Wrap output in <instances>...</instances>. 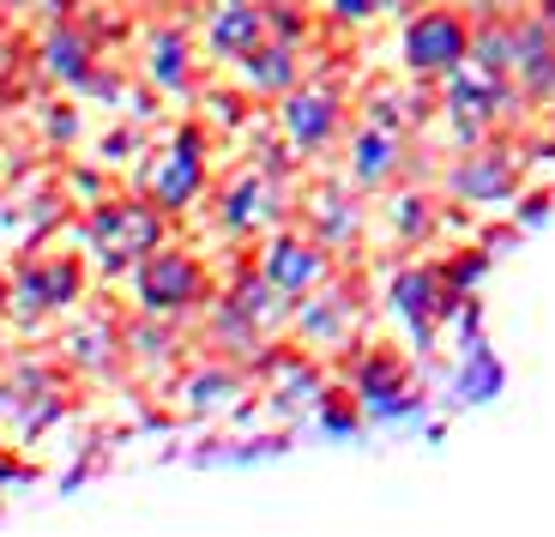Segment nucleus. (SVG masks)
Instances as JSON below:
<instances>
[{
    "label": "nucleus",
    "instance_id": "nucleus-1",
    "mask_svg": "<svg viewBox=\"0 0 555 537\" xmlns=\"http://www.w3.org/2000/svg\"><path fill=\"white\" fill-rule=\"evenodd\" d=\"M441 200L459 212H507L514 193L526 188V152H519L514 127H495L489 139H477L472 152H453L441 164Z\"/></svg>",
    "mask_w": 555,
    "mask_h": 537
},
{
    "label": "nucleus",
    "instance_id": "nucleus-2",
    "mask_svg": "<svg viewBox=\"0 0 555 537\" xmlns=\"http://www.w3.org/2000/svg\"><path fill=\"white\" fill-rule=\"evenodd\" d=\"M206 188H211V127H206V115H199V122H176V133H169L164 145H152L133 169V193L157 200L169 218L194 212L199 200H206Z\"/></svg>",
    "mask_w": 555,
    "mask_h": 537
},
{
    "label": "nucleus",
    "instance_id": "nucleus-3",
    "mask_svg": "<svg viewBox=\"0 0 555 537\" xmlns=\"http://www.w3.org/2000/svg\"><path fill=\"white\" fill-rule=\"evenodd\" d=\"M7 278H13V315L7 320H18V332H42L49 320H67L73 308H85V296H91L85 248H55V254L25 248Z\"/></svg>",
    "mask_w": 555,
    "mask_h": 537
},
{
    "label": "nucleus",
    "instance_id": "nucleus-4",
    "mask_svg": "<svg viewBox=\"0 0 555 537\" xmlns=\"http://www.w3.org/2000/svg\"><path fill=\"white\" fill-rule=\"evenodd\" d=\"M380 296H387L380 308H387V315L399 320V332L411 338V357H429L441 327L459 315V303H465V296L441 278V260H392Z\"/></svg>",
    "mask_w": 555,
    "mask_h": 537
},
{
    "label": "nucleus",
    "instance_id": "nucleus-5",
    "mask_svg": "<svg viewBox=\"0 0 555 537\" xmlns=\"http://www.w3.org/2000/svg\"><path fill=\"white\" fill-rule=\"evenodd\" d=\"M362 315H369V284H362V272L350 278V266H338L326 284L296 303L291 338L314 357H350L362 338Z\"/></svg>",
    "mask_w": 555,
    "mask_h": 537
},
{
    "label": "nucleus",
    "instance_id": "nucleus-6",
    "mask_svg": "<svg viewBox=\"0 0 555 537\" xmlns=\"http://www.w3.org/2000/svg\"><path fill=\"white\" fill-rule=\"evenodd\" d=\"M127 278H133L139 315H164V320H194V315H206V303L218 296L206 260H199L194 248H181V242H164L157 254H145Z\"/></svg>",
    "mask_w": 555,
    "mask_h": 537
},
{
    "label": "nucleus",
    "instance_id": "nucleus-7",
    "mask_svg": "<svg viewBox=\"0 0 555 537\" xmlns=\"http://www.w3.org/2000/svg\"><path fill=\"white\" fill-rule=\"evenodd\" d=\"M272 127L302 152V164H326L350 133V97L338 91L333 79H314V73H308L302 85H291V91L272 103Z\"/></svg>",
    "mask_w": 555,
    "mask_h": 537
},
{
    "label": "nucleus",
    "instance_id": "nucleus-8",
    "mask_svg": "<svg viewBox=\"0 0 555 537\" xmlns=\"http://www.w3.org/2000/svg\"><path fill=\"white\" fill-rule=\"evenodd\" d=\"M472 55V7L423 0L411 18H399V61L416 85H435Z\"/></svg>",
    "mask_w": 555,
    "mask_h": 537
},
{
    "label": "nucleus",
    "instance_id": "nucleus-9",
    "mask_svg": "<svg viewBox=\"0 0 555 537\" xmlns=\"http://www.w3.org/2000/svg\"><path fill=\"white\" fill-rule=\"evenodd\" d=\"M211 223H218L230 242H260L266 230L278 223H296V200H291V181H272L260 169H242L230 176L218 193H211Z\"/></svg>",
    "mask_w": 555,
    "mask_h": 537
},
{
    "label": "nucleus",
    "instance_id": "nucleus-10",
    "mask_svg": "<svg viewBox=\"0 0 555 537\" xmlns=\"http://www.w3.org/2000/svg\"><path fill=\"white\" fill-rule=\"evenodd\" d=\"M254 260H260V272L272 278L291 303H302L308 290H320L338 266H345L314 230H308V223H278V230H266L260 248H254Z\"/></svg>",
    "mask_w": 555,
    "mask_h": 537
},
{
    "label": "nucleus",
    "instance_id": "nucleus-11",
    "mask_svg": "<svg viewBox=\"0 0 555 537\" xmlns=\"http://www.w3.org/2000/svg\"><path fill=\"white\" fill-rule=\"evenodd\" d=\"M296 223H308V230L350 266L362 248V235H369V193H357L345 176H326V181L296 193Z\"/></svg>",
    "mask_w": 555,
    "mask_h": 537
},
{
    "label": "nucleus",
    "instance_id": "nucleus-12",
    "mask_svg": "<svg viewBox=\"0 0 555 537\" xmlns=\"http://www.w3.org/2000/svg\"><path fill=\"white\" fill-rule=\"evenodd\" d=\"M404 145H411V133H392V127H375V122H357L345 133V145H338V176L350 181L357 193H387L392 181L404 176Z\"/></svg>",
    "mask_w": 555,
    "mask_h": 537
},
{
    "label": "nucleus",
    "instance_id": "nucleus-13",
    "mask_svg": "<svg viewBox=\"0 0 555 537\" xmlns=\"http://www.w3.org/2000/svg\"><path fill=\"white\" fill-rule=\"evenodd\" d=\"M55 357L67 362L73 374H91V381H109L121 369L127 345H121V320L109 308H73L67 315V332H61Z\"/></svg>",
    "mask_w": 555,
    "mask_h": 537
},
{
    "label": "nucleus",
    "instance_id": "nucleus-14",
    "mask_svg": "<svg viewBox=\"0 0 555 537\" xmlns=\"http://www.w3.org/2000/svg\"><path fill=\"white\" fill-rule=\"evenodd\" d=\"M266 37H272L266 0H206V13H199V55L218 67H236Z\"/></svg>",
    "mask_w": 555,
    "mask_h": 537
},
{
    "label": "nucleus",
    "instance_id": "nucleus-15",
    "mask_svg": "<svg viewBox=\"0 0 555 537\" xmlns=\"http://www.w3.org/2000/svg\"><path fill=\"white\" fill-rule=\"evenodd\" d=\"M248 381L254 374L242 369V362H223V357L206 350V357L176 381V399H181V411L194 417V423H206V417L218 423V417H230L242 399H248Z\"/></svg>",
    "mask_w": 555,
    "mask_h": 537
},
{
    "label": "nucleus",
    "instance_id": "nucleus-16",
    "mask_svg": "<svg viewBox=\"0 0 555 537\" xmlns=\"http://www.w3.org/2000/svg\"><path fill=\"white\" fill-rule=\"evenodd\" d=\"M375 200H380V223H387L392 248H423V242H435V230L447 223L441 188H423V181H392Z\"/></svg>",
    "mask_w": 555,
    "mask_h": 537
},
{
    "label": "nucleus",
    "instance_id": "nucleus-17",
    "mask_svg": "<svg viewBox=\"0 0 555 537\" xmlns=\"http://www.w3.org/2000/svg\"><path fill=\"white\" fill-rule=\"evenodd\" d=\"M514 30H519V49H514V85L531 110H550L555 97V30L538 7L514 13Z\"/></svg>",
    "mask_w": 555,
    "mask_h": 537
},
{
    "label": "nucleus",
    "instance_id": "nucleus-18",
    "mask_svg": "<svg viewBox=\"0 0 555 537\" xmlns=\"http://www.w3.org/2000/svg\"><path fill=\"white\" fill-rule=\"evenodd\" d=\"M103 61V49L91 42V30L79 25V18H67V25H42L37 37V73L49 91H79V79Z\"/></svg>",
    "mask_w": 555,
    "mask_h": 537
},
{
    "label": "nucleus",
    "instance_id": "nucleus-19",
    "mask_svg": "<svg viewBox=\"0 0 555 537\" xmlns=\"http://www.w3.org/2000/svg\"><path fill=\"white\" fill-rule=\"evenodd\" d=\"M308 79V55L302 42H284V37H266L260 49L236 61V85L254 97V103H278V97L291 91V85Z\"/></svg>",
    "mask_w": 555,
    "mask_h": 537
},
{
    "label": "nucleus",
    "instance_id": "nucleus-20",
    "mask_svg": "<svg viewBox=\"0 0 555 537\" xmlns=\"http://www.w3.org/2000/svg\"><path fill=\"white\" fill-rule=\"evenodd\" d=\"M199 42L188 37V25H157L145 30V79L164 97H194L199 85Z\"/></svg>",
    "mask_w": 555,
    "mask_h": 537
},
{
    "label": "nucleus",
    "instance_id": "nucleus-21",
    "mask_svg": "<svg viewBox=\"0 0 555 537\" xmlns=\"http://www.w3.org/2000/svg\"><path fill=\"white\" fill-rule=\"evenodd\" d=\"M199 345L211 350V357H223V362H242V369L254 374V362H260V350L272 345L260 327H254L248 315H242L230 296H223V284H218V296L206 303V315H199Z\"/></svg>",
    "mask_w": 555,
    "mask_h": 537
},
{
    "label": "nucleus",
    "instance_id": "nucleus-22",
    "mask_svg": "<svg viewBox=\"0 0 555 537\" xmlns=\"http://www.w3.org/2000/svg\"><path fill=\"white\" fill-rule=\"evenodd\" d=\"M345 374H350L345 386L357 393L362 417L375 411V405H387L392 393H404V386H411V362H404L399 345H357L345 357Z\"/></svg>",
    "mask_w": 555,
    "mask_h": 537
},
{
    "label": "nucleus",
    "instance_id": "nucleus-23",
    "mask_svg": "<svg viewBox=\"0 0 555 537\" xmlns=\"http://www.w3.org/2000/svg\"><path fill=\"white\" fill-rule=\"evenodd\" d=\"M223 296H230V303H236L242 315H248L254 327L266 332V338H284V332H291L296 303L272 284V278L260 272V260H242L236 272H230V284H223Z\"/></svg>",
    "mask_w": 555,
    "mask_h": 537
},
{
    "label": "nucleus",
    "instance_id": "nucleus-24",
    "mask_svg": "<svg viewBox=\"0 0 555 537\" xmlns=\"http://www.w3.org/2000/svg\"><path fill=\"white\" fill-rule=\"evenodd\" d=\"M121 345H127V362L139 369V381H157L181 357V320L139 315L133 327H121Z\"/></svg>",
    "mask_w": 555,
    "mask_h": 537
},
{
    "label": "nucleus",
    "instance_id": "nucleus-25",
    "mask_svg": "<svg viewBox=\"0 0 555 537\" xmlns=\"http://www.w3.org/2000/svg\"><path fill=\"white\" fill-rule=\"evenodd\" d=\"M501 386H507V369H501V357L483 345V338H477V345L459 350V362H453V393H447V399L465 411V405H489Z\"/></svg>",
    "mask_w": 555,
    "mask_h": 537
},
{
    "label": "nucleus",
    "instance_id": "nucleus-26",
    "mask_svg": "<svg viewBox=\"0 0 555 537\" xmlns=\"http://www.w3.org/2000/svg\"><path fill=\"white\" fill-rule=\"evenodd\" d=\"M291 453V435H248V442H206V447H194V465H236V471H248V465H266V459H284Z\"/></svg>",
    "mask_w": 555,
    "mask_h": 537
},
{
    "label": "nucleus",
    "instance_id": "nucleus-27",
    "mask_svg": "<svg viewBox=\"0 0 555 537\" xmlns=\"http://www.w3.org/2000/svg\"><path fill=\"white\" fill-rule=\"evenodd\" d=\"M37 110H42V145H49V152H73L85 139V103H67V91L42 97Z\"/></svg>",
    "mask_w": 555,
    "mask_h": 537
},
{
    "label": "nucleus",
    "instance_id": "nucleus-28",
    "mask_svg": "<svg viewBox=\"0 0 555 537\" xmlns=\"http://www.w3.org/2000/svg\"><path fill=\"white\" fill-rule=\"evenodd\" d=\"M314 429L326 435V442H350V435L369 429V417H362V405H357L350 386H333V393L320 399V411H314Z\"/></svg>",
    "mask_w": 555,
    "mask_h": 537
},
{
    "label": "nucleus",
    "instance_id": "nucleus-29",
    "mask_svg": "<svg viewBox=\"0 0 555 537\" xmlns=\"http://www.w3.org/2000/svg\"><path fill=\"white\" fill-rule=\"evenodd\" d=\"M199 103H206V127H223V133H242V127H254V110H260V103H254L242 85H211Z\"/></svg>",
    "mask_w": 555,
    "mask_h": 537
},
{
    "label": "nucleus",
    "instance_id": "nucleus-30",
    "mask_svg": "<svg viewBox=\"0 0 555 537\" xmlns=\"http://www.w3.org/2000/svg\"><path fill=\"white\" fill-rule=\"evenodd\" d=\"M489 266H495V254H489L483 242H465V248H453L441 260V278L459 290V296H477V290H483V278H489Z\"/></svg>",
    "mask_w": 555,
    "mask_h": 537
},
{
    "label": "nucleus",
    "instance_id": "nucleus-31",
    "mask_svg": "<svg viewBox=\"0 0 555 537\" xmlns=\"http://www.w3.org/2000/svg\"><path fill=\"white\" fill-rule=\"evenodd\" d=\"M73 97H79V103H98V110H109V115H121V103H127V73L115 67L109 55H103L98 67L79 79V91H73Z\"/></svg>",
    "mask_w": 555,
    "mask_h": 537
},
{
    "label": "nucleus",
    "instance_id": "nucleus-32",
    "mask_svg": "<svg viewBox=\"0 0 555 537\" xmlns=\"http://www.w3.org/2000/svg\"><path fill=\"white\" fill-rule=\"evenodd\" d=\"M423 417H429V393L411 381L404 393H392L387 405H375V411H369V423H375V429H416Z\"/></svg>",
    "mask_w": 555,
    "mask_h": 537
},
{
    "label": "nucleus",
    "instance_id": "nucleus-33",
    "mask_svg": "<svg viewBox=\"0 0 555 537\" xmlns=\"http://www.w3.org/2000/svg\"><path fill=\"white\" fill-rule=\"evenodd\" d=\"M266 25H272V37L284 42H302L314 37V13H308V0H266Z\"/></svg>",
    "mask_w": 555,
    "mask_h": 537
},
{
    "label": "nucleus",
    "instance_id": "nucleus-34",
    "mask_svg": "<svg viewBox=\"0 0 555 537\" xmlns=\"http://www.w3.org/2000/svg\"><path fill=\"white\" fill-rule=\"evenodd\" d=\"M139 145H145V127H133V122H115L109 133H98V145H91V157L98 164H109V169H127L139 157Z\"/></svg>",
    "mask_w": 555,
    "mask_h": 537
},
{
    "label": "nucleus",
    "instance_id": "nucleus-35",
    "mask_svg": "<svg viewBox=\"0 0 555 537\" xmlns=\"http://www.w3.org/2000/svg\"><path fill=\"white\" fill-rule=\"evenodd\" d=\"M67 193L79 200V206H98V200H109L115 193V169L109 164H67Z\"/></svg>",
    "mask_w": 555,
    "mask_h": 537
},
{
    "label": "nucleus",
    "instance_id": "nucleus-36",
    "mask_svg": "<svg viewBox=\"0 0 555 537\" xmlns=\"http://www.w3.org/2000/svg\"><path fill=\"white\" fill-rule=\"evenodd\" d=\"M507 212H514V223H519L526 235H538L543 223L555 218V193H550V188H531V181H526V188L514 193V206H507Z\"/></svg>",
    "mask_w": 555,
    "mask_h": 537
},
{
    "label": "nucleus",
    "instance_id": "nucleus-37",
    "mask_svg": "<svg viewBox=\"0 0 555 537\" xmlns=\"http://www.w3.org/2000/svg\"><path fill=\"white\" fill-rule=\"evenodd\" d=\"M320 13H326L333 30H362L369 18H380V0H326Z\"/></svg>",
    "mask_w": 555,
    "mask_h": 537
},
{
    "label": "nucleus",
    "instance_id": "nucleus-38",
    "mask_svg": "<svg viewBox=\"0 0 555 537\" xmlns=\"http://www.w3.org/2000/svg\"><path fill=\"white\" fill-rule=\"evenodd\" d=\"M42 471L30 465V459H18V442H7V435H0V496H7V489H18V483H37Z\"/></svg>",
    "mask_w": 555,
    "mask_h": 537
},
{
    "label": "nucleus",
    "instance_id": "nucleus-39",
    "mask_svg": "<svg viewBox=\"0 0 555 537\" xmlns=\"http://www.w3.org/2000/svg\"><path fill=\"white\" fill-rule=\"evenodd\" d=\"M13 315V278H0V320Z\"/></svg>",
    "mask_w": 555,
    "mask_h": 537
},
{
    "label": "nucleus",
    "instance_id": "nucleus-40",
    "mask_svg": "<svg viewBox=\"0 0 555 537\" xmlns=\"http://www.w3.org/2000/svg\"><path fill=\"white\" fill-rule=\"evenodd\" d=\"M25 7H30V0H0V18H18Z\"/></svg>",
    "mask_w": 555,
    "mask_h": 537
},
{
    "label": "nucleus",
    "instance_id": "nucleus-41",
    "mask_svg": "<svg viewBox=\"0 0 555 537\" xmlns=\"http://www.w3.org/2000/svg\"><path fill=\"white\" fill-rule=\"evenodd\" d=\"M0 520H7V508H0Z\"/></svg>",
    "mask_w": 555,
    "mask_h": 537
},
{
    "label": "nucleus",
    "instance_id": "nucleus-42",
    "mask_svg": "<svg viewBox=\"0 0 555 537\" xmlns=\"http://www.w3.org/2000/svg\"><path fill=\"white\" fill-rule=\"evenodd\" d=\"M416 7H423V0H416Z\"/></svg>",
    "mask_w": 555,
    "mask_h": 537
}]
</instances>
